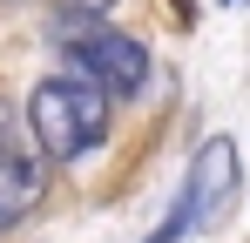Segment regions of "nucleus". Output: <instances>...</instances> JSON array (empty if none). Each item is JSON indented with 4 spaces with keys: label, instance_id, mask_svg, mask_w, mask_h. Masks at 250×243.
<instances>
[{
    "label": "nucleus",
    "instance_id": "20e7f679",
    "mask_svg": "<svg viewBox=\"0 0 250 243\" xmlns=\"http://www.w3.org/2000/svg\"><path fill=\"white\" fill-rule=\"evenodd\" d=\"M230 189H237V142H230V135H216V142H203V156H196V169H189L183 202L196 209V223H209V216L230 202Z\"/></svg>",
    "mask_w": 250,
    "mask_h": 243
},
{
    "label": "nucleus",
    "instance_id": "7ed1b4c3",
    "mask_svg": "<svg viewBox=\"0 0 250 243\" xmlns=\"http://www.w3.org/2000/svg\"><path fill=\"white\" fill-rule=\"evenodd\" d=\"M47 189V156L27 135V115H14L0 101V230H14Z\"/></svg>",
    "mask_w": 250,
    "mask_h": 243
},
{
    "label": "nucleus",
    "instance_id": "39448f33",
    "mask_svg": "<svg viewBox=\"0 0 250 243\" xmlns=\"http://www.w3.org/2000/svg\"><path fill=\"white\" fill-rule=\"evenodd\" d=\"M68 7H75V14H108L115 0H68Z\"/></svg>",
    "mask_w": 250,
    "mask_h": 243
},
{
    "label": "nucleus",
    "instance_id": "f03ea898",
    "mask_svg": "<svg viewBox=\"0 0 250 243\" xmlns=\"http://www.w3.org/2000/svg\"><path fill=\"white\" fill-rule=\"evenodd\" d=\"M61 47H68V68L88 75L102 95H135V88L149 81V47L135 34L102 27L95 14H68V20H61Z\"/></svg>",
    "mask_w": 250,
    "mask_h": 243
},
{
    "label": "nucleus",
    "instance_id": "f257e3e1",
    "mask_svg": "<svg viewBox=\"0 0 250 243\" xmlns=\"http://www.w3.org/2000/svg\"><path fill=\"white\" fill-rule=\"evenodd\" d=\"M27 135L41 142V156L47 162H75V156H88L102 135H108V95L95 88L88 75H47L34 95H27Z\"/></svg>",
    "mask_w": 250,
    "mask_h": 243
}]
</instances>
